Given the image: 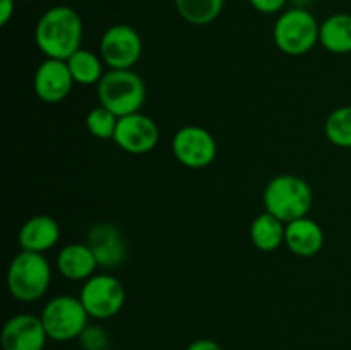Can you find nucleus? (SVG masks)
<instances>
[{
  "mask_svg": "<svg viewBox=\"0 0 351 350\" xmlns=\"http://www.w3.org/2000/svg\"><path fill=\"white\" fill-rule=\"evenodd\" d=\"M84 26L82 19L69 5H55L45 10L34 27V43L47 58L67 60L81 50Z\"/></svg>",
  "mask_w": 351,
  "mask_h": 350,
  "instance_id": "1",
  "label": "nucleus"
},
{
  "mask_svg": "<svg viewBox=\"0 0 351 350\" xmlns=\"http://www.w3.org/2000/svg\"><path fill=\"white\" fill-rule=\"evenodd\" d=\"M86 244L95 254L99 268L113 270L120 266L127 257V244L117 225L108 222L96 223L89 229Z\"/></svg>",
  "mask_w": 351,
  "mask_h": 350,
  "instance_id": "13",
  "label": "nucleus"
},
{
  "mask_svg": "<svg viewBox=\"0 0 351 350\" xmlns=\"http://www.w3.org/2000/svg\"><path fill=\"white\" fill-rule=\"evenodd\" d=\"M74 84V78L69 71L67 62L57 58H45L38 65L33 78L34 95L38 96V100L50 105L64 102L71 95Z\"/></svg>",
  "mask_w": 351,
  "mask_h": 350,
  "instance_id": "11",
  "label": "nucleus"
},
{
  "mask_svg": "<svg viewBox=\"0 0 351 350\" xmlns=\"http://www.w3.org/2000/svg\"><path fill=\"white\" fill-rule=\"evenodd\" d=\"M263 202L267 213L290 223L311 213L314 192L307 180L293 174H281L271 178L263 192Z\"/></svg>",
  "mask_w": 351,
  "mask_h": 350,
  "instance_id": "2",
  "label": "nucleus"
},
{
  "mask_svg": "<svg viewBox=\"0 0 351 350\" xmlns=\"http://www.w3.org/2000/svg\"><path fill=\"white\" fill-rule=\"evenodd\" d=\"M60 240V225L48 215H34L23 223L17 235L21 250L45 254Z\"/></svg>",
  "mask_w": 351,
  "mask_h": 350,
  "instance_id": "14",
  "label": "nucleus"
},
{
  "mask_svg": "<svg viewBox=\"0 0 351 350\" xmlns=\"http://www.w3.org/2000/svg\"><path fill=\"white\" fill-rule=\"evenodd\" d=\"M51 283V266L43 254L21 250L7 268V288L16 301L38 302Z\"/></svg>",
  "mask_w": 351,
  "mask_h": 350,
  "instance_id": "3",
  "label": "nucleus"
},
{
  "mask_svg": "<svg viewBox=\"0 0 351 350\" xmlns=\"http://www.w3.org/2000/svg\"><path fill=\"white\" fill-rule=\"evenodd\" d=\"M285 246L298 257H312L324 246V230L315 220L304 216L287 223Z\"/></svg>",
  "mask_w": 351,
  "mask_h": 350,
  "instance_id": "15",
  "label": "nucleus"
},
{
  "mask_svg": "<svg viewBox=\"0 0 351 350\" xmlns=\"http://www.w3.org/2000/svg\"><path fill=\"white\" fill-rule=\"evenodd\" d=\"M117 124H119V117L106 110L105 106H96V108L89 110L86 115V129L96 139H112L115 136Z\"/></svg>",
  "mask_w": 351,
  "mask_h": 350,
  "instance_id": "22",
  "label": "nucleus"
},
{
  "mask_svg": "<svg viewBox=\"0 0 351 350\" xmlns=\"http://www.w3.org/2000/svg\"><path fill=\"white\" fill-rule=\"evenodd\" d=\"M98 261L88 244L72 242L58 250L57 270L71 281H86L96 275Z\"/></svg>",
  "mask_w": 351,
  "mask_h": 350,
  "instance_id": "16",
  "label": "nucleus"
},
{
  "mask_svg": "<svg viewBox=\"0 0 351 350\" xmlns=\"http://www.w3.org/2000/svg\"><path fill=\"white\" fill-rule=\"evenodd\" d=\"M319 43L335 55L351 54V14L338 12L321 23Z\"/></svg>",
  "mask_w": 351,
  "mask_h": 350,
  "instance_id": "17",
  "label": "nucleus"
},
{
  "mask_svg": "<svg viewBox=\"0 0 351 350\" xmlns=\"http://www.w3.org/2000/svg\"><path fill=\"white\" fill-rule=\"evenodd\" d=\"M321 24L305 7L283 10L273 27V40L278 50L290 57H302L319 43Z\"/></svg>",
  "mask_w": 351,
  "mask_h": 350,
  "instance_id": "5",
  "label": "nucleus"
},
{
  "mask_svg": "<svg viewBox=\"0 0 351 350\" xmlns=\"http://www.w3.org/2000/svg\"><path fill=\"white\" fill-rule=\"evenodd\" d=\"M324 134L329 143L338 148H351V105L332 110L324 122Z\"/></svg>",
  "mask_w": 351,
  "mask_h": 350,
  "instance_id": "21",
  "label": "nucleus"
},
{
  "mask_svg": "<svg viewBox=\"0 0 351 350\" xmlns=\"http://www.w3.org/2000/svg\"><path fill=\"white\" fill-rule=\"evenodd\" d=\"M185 350H223V349L218 342H215V340L199 338V340H194L192 343H189Z\"/></svg>",
  "mask_w": 351,
  "mask_h": 350,
  "instance_id": "26",
  "label": "nucleus"
},
{
  "mask_svg": "<svg viewBox=\"0 0 351 350\" xmlns=\"http://www.w3.org/2000/svg\"><path fill=\"white\" fill-rule=\"evenodd\" d=\"M287 235V223L264 211L254 218L250 225V240L254 247L263 253H273L285 244Z\"/></svg>",
  "mask_w": 351,
  "mask_h": 350,
  "instance_id": "18",
  "label": "nucleus"
},
{
  "mask_svg": "<svg viewBox=\"0 0 351 350\" xmlns=\"http://www.w3.org/2000/svg\"><path fill=\"white\" fill-rule=\"evenodd\" d=\"M82 305L89 318L105 319L115 318L125 305V287L117 277L110 273H96L84 281L79 294Z\"/></svg>",
  "mask_w": 351,
  "mask_h": 350,
  "instance_id": "7",
  "label": "nucleus"
},
{
  "mask_svg": "<svg viewBox=\"0 0 351 350\" xmlns=\"http://www.w3.org/2000/svg\"><path fill=\"white\" fill-rule=\"evenodd\" d=\"M48 340L40 316L27 312L12 316L0 333L2 350H43Z\"/></svg>",
  "mask_w": 351,
  "mask_h": 350,
  "instance_id": "12",
  "label": "nucleus"
},
{
  "mask_svg": "<svg viewBox=\"0 0 351 350\" xmlns=\"http://www.w3.org/2000/svg\"><path fill=\"white\" fill-rule=\"evenodd\" d=\"M77 340L84 350H108V335L98 325L86 326V329Z\"/></svg>",
  "mask_w": 351,
  "mask_h": 350,
  "instance_id": "23",
  "label": "nucleus"
},
{
  "mask_svg": "<svg viewBox=\"0 0 351 350\" xmlns=\"http://www.w3.org/2000/svg\"><path fill=\"white\" fill-rule=\"evenodd\" d=\"M143 55V38L129 24H113L99 40V57L110 69H132Z\"/></svg>",
  "mask_w": 351,
  "mask_h": 350,
  "instance_id": "9",
  "label": "nucleus"
},
{
  "mask_svg": "<svg viewBox=\"0 0 351 350\" xmlns=\"http://www.w3.org/2000/svg\"><path fill=\"white\" fill-rule=\"evenodd\" d=\"M99 105L117 117L141 112L146 102V84L132 69H110L96 84Z\"/></svg>",
  "mask_w": 351,
  "mask_h": 350,
  "instance_id": "4",
  "label": "nucleus"
},
{
  "mask_svg": "<svg viewBox=\"0 0 351 350\" xmlns=\"http://www.w3.org/2000/svg\"><path fill=\"white\" fill-rule=\"evenodd\" d=\"M182 19L194 26L215 23L225 7V0H175Z\"/></svg>",
  "mask_w": 351,
  "mask_h": 350,
  "instance_id": "20",
  "label": "nucleus"
},
{
  "mask_svg": "<svg viewBox=\"0 0 351 350\" xmlns=\"http://www.w3.org/2000/svg\"><path fill=\"white\" fill-rule=\"evenodd\" d=\"M175 160L192 170L209 167L218 156V143L208 129L201 126L180 127L171 137Z\"/></svg>",
  "mask_w": 351,
  "mask_h": 350,
  "instance_id": "8",
  "label": "nucleus"
},
{
  "mask_svg": "<svg viewBox=\"0 0 351 350\" xmlns=\"http://www.w3.org/2000/svg\"><path fill=\"white\" fill-rule=\"evenodd\" d=\"M158 141H160L158 124L143 112L120 117L113 136V143L120 150L137 156L151 153L158 146Z\"/></svg>",
  "mask_w": 351,
  "mask_h": 350,
  "instance_id": "10",
  "label": "nucleus"
},
{
  "mask_svg": "<svg viewBox=\"0 0 351 350\" xmlns=\"http://www.w3.org/2000/svg\"><path fill=\"white\" fill-rule=\"evenodd\" d=\"M250 5L261 14H278L285 9L288 0H249Z\"/></svg>",
  "mask_w": 351,
  "mask_h": 350,
  "instance_id": "24",
  "label": "nucleus"
},
{
  "mask_svg": "<svg viewBox=\"0 0 351 350\" xmlns=\"http://www.w3.org/2000/svg\"><path fill=\"white\" fill-rule=\"evenodd\" d=\"M40 318L48 338L53 342L77 340L89 325V314L81 299L72 295H57L50 299L45 304Z\"/></svg>",
  "mask_w": 351,
  "mask_h": 350,
  "instance_id": "6",
  "label": "nucleus"
},
{
  "mask_svg": "<svg viewBox=\"0 0 351 350\" xmlns=\"http://www.w3.org/2000/svg\"><path fill=\"white\" fill-rule=\"evenodd\" d=\"M16 12V0H0V26H5Z\"/></svg>",
  "mask_w": 351,
  "mask_h": 350,
  "instance_id": "25",
  "label": "nucleus"
},
{
  "mask_svg": "<svg viewBox=\"0 0 351 350\" xmlns=\"http://www.w3.org/2000/svg\"><path fill=\"white\" fill-rule=\"evenodd\" d=\"M65 62H67L69 71H71L75 84L95 86L105 75V72H103V65H105L103 58L96 55L95 51L86 50V48L77 50Z\"/></svg>",
  "mask_w": 351,
  "mask_h": 350,
  "instance_id": "19",
  "label": "nucleus"
}]
</instances>
